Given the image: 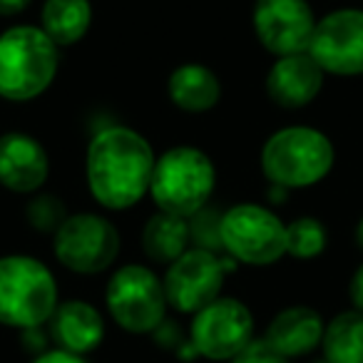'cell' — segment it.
I'll use <instances>...</instances> for the list:
<instances>
[{
  "instance_id": "6da1fadb",
  "label": "cell",
  "mask_w": 363,
  "mask_h": 363,
  "mask_svg": "<svg viewBox=\"0 0 363 363\" xmlns=\"http://www.w3.org/2000/svg\"><path fill=\"white\" fill-rule=\"evenodd\" d=\"M155 150L145 135L127 125H107L87 145V189L100 207L125 212L150 194Z\"/></svg>"
},
{
  "instance_id": "7a4b0ae2",
  "label": "cell",
  "mask_w": 363,
  "mask_h": 363,
  "mask_svg": "<svg viewBox=\"0 0 363 363\" xmlns=\"http://www.w3.org/2000/svg\"><path fill=\"white\" fill-rule=\"evenodd\" d=\"M60 48L40 26H13L0 33V97L30 102L52 85Z\"/></svg>"
},
{
  "instance_id": "3957f363",
  "label": "cell",
  "mask_w": 363,
  "mask_h": 363,
  "mask_svg": "<svg viewBox=\"0 0 363 363\" xmlns=\"http://www.w3.org/2000/svg\"><path fill=\"white\" fill-rule=\"evenodd\" d=\"M262 172L269 184L284 189H308L333 169V142L313 127L294 125L277 130L262 147Z\"/></svg>"
},
{
  "instance_id": "277c9868",
  "label": "cell",
  "mask_w": 363,
  "mask_h": 363,
  "mask_svg": "<svg viewBox=\"0 0 363 363\" xmlns=\"http://www.w3.org/2000/svg\"><path fill=\"white\" fill-rule=\"evenodd\" d=\"M217 187V167L207 152L179 145L157 157L150 182V197L160 212L189 219L207 207Z\"/></svg>"
},
{
  "instance_id": "5b68a950",
  "label": "cell",
  "mask_w": 363,
  "mask_h": 363,
  "mask_svg": "<svg viewBox=\"0 0 363 363\" xmlns=\"http://www.w3.org/2000/svg\"><path fill=\"white\" fill-rule=\"evenodd\" d=\"M60 303L52 272L35 257H0V326H45Z\"/></svg>"
},
{
  "instance_id": "8992f818",
  "label": "cell",
  "mask_w": 363,
  "mask_h": 363,
  "mask_svg": "<svg viewBox=\"0 0 363 363\" xmlns=\"http://www.w3.org/2000/svg\"><path fill=\"white\" fill-rule=\"evenodd\" d=\"M110 318L127 333H152L167 316L162 279L145 264H125L110 277L105 289Z\"/></svg>"
},
{
  "instance_id": "52a82bcc",
  "label": "cell",
  "mask_w": 363,
  "mask_h": 363,
  "mask_svg": "<svg viewBox=\"0 0 363 363\" xmlns=\"http://www.w3.org/2000/svg\"><path fill=\"white\" fill-rule=\"evenodd\" d=\"M222 244L234 262L272 267L286 254V224L262 204H234L222 217Z\"/></svg>"
},
{
  "instance_id": "ba28073f",
  "label": "cell",
  "mask_w": 363,
  "mask_h": 363,
  "mask_svg": "<svg viewBox=\"0 0 363 363\" xmlns=\"http://www.w3.org/2000/svg\"><path fill=\"white\" fill-rule=\"evenodd\" d=\"M122 239L117 227L102 214L82 212L67 214V219L52 234V254L72 274L95 277L117 262Z\"/></svg>"
},
{
  "instance_id": "9c48e42d",
  "label": "cell",
  "mask_w": 363,
  "mask_h": 363,
  "mask_svg": "<svg viewBox=\"0 0 363 363\" xmlns=\"http://www.w3.org/2000/svg\"><path fill=\"white\" fill-rule=\"evenodd\" d=\"M237 267L239 262H234L229 254L189 247L167 267V274L162 279L167 303L174 311L194 316L199 308L222 296L224 279L237 272Z\"/></svg>"
},
{
  "instance_id": "30bf717a",
  "label": "cell",
  "mask_w": 363,
  "mask_h": 363,
  "mask_svg": "<svg viewBox=\"0 0 363 363\" xmlns=\"http://www.w3.org/2000/svg\"><path fill=\"white\" fill-rule=\"evenodd\" d=\"M189 341L209 361H232L254 341V316L239 298L219 296L199 308L189 323Z\"/></svg>"
},
{
  "instance_id": "8fae6325",
  "label": "cell",
  "mask_w": 363,
  "mask_h": 363,
  "mask_svg": "<svg viewBox=\"0 0 363 363\" xmlns=\"http://www.w3.org/2000/svg\"><path fill=\"white\" fill-rule=\"evenodd\" d=\"M306 52L326 75H363V11L338 8L316 21Z\"/></svg>"
},
{
  "instance_id": "7c38bea8",
  "label": "cell",
  "mask_w": 363,
  "mask_h": 363,
  "mask_svg": "<svg viewBox=\"0 0 363 363\" xmlns=\"http://www.w3.org/2000/svg\"><path fill=\"white\" fill-rule=\"evenodd\" d=\"M254 35L274 57L306 52L316 16L308 0H257L252 11Z\"/></svg>"
},
{
  "instance_id": "4fadbf2b",
  "label": "cell",
  "mask_w": 363,
  "mask_h": 363,
  "mask_svg": "<svg viewBox=\"0 0 363 363\" xmlns=\"http://www.w3.org/2000/svg\"><path fill=\"white\" fill-rule=\"evenodd\" d=\"M50 177V157L40 140L26 132L0 135V187L16 194H38Z\"/></svg>"
},
{
  "instance_id": "5bb4252c",
  "label": "cell",
  "mask_w": 363,
  "mask_h": 363,
  "mask_svg": "<svg viewBox=\"0 0 363 363\" xmlns=\"http://www.w3.org/2000/svg\"><path fill=\"white\" fill-rule=\"evenodd\" d=\"M326 72L308 52L277 57L267 72V95L277 107L301 110L311 105L323 90Z\"/></svg>"
},
{
  "instance_id": "9a60e30c",
  "label": "cell",
  "mask_w": 363,
  "mask_h": 363,
  "mask_svg": "<svg viewBox=\"0 0 363 363\" xmlns=\"http://www.w3.org/2000/svg\"><path fill=\"white\" fill-rule=\"evenodd\" d=\"M48 328V336L57 343V348L75 356L92 353L105 338V318L100 308L82 298H67L57 303Z\"/></svg>"
},
{
  "instance_id": "2e32d148",
  "label": "cell",
  "mask_w": 363,
  "mask_h": 363,
  "mask_svg": "<svg viewBox=\"0 0 363 363\" xmlns=\"http://www.w3.org/2000/svg\"><path fill=\"white\" fill-rule=\"evenodd\" d=\"M326 321L311 306H289L269 321L264 341L284 358H298L321 346Z\"/></svg>"
},
{
  "instance_id": "e0dca14e",
  "label": "cell",
  "mask_w": 363,
  "mask_h": 363,
  "mask_svg": "<svg viewBox=\"0 0 363 363\" xmlns=\"http://www.w3.org/2000/svg\"><path fill=\"white\" fill-rule=\"evenodd\" d=\"M167 95L177 110L202 115L219 105L222 82L212 67L202 65V62H184L172 70L169 80H167Z\"/></svg>"
},
{
  "instance_id": "ac0fdd59",
  "label": "cell",
  "mask_w": 363,
  "mask_h": 363,
  "mask_svg": "<svg viewBox=\"0 0 363 363\" xmlns=\"http://www.w3.org/2000/svg\"><path fill=\"white\" fill-rule=\"evenodd\" d=\"M140 244L150 262L169 267L174 259H179L182 254L192 247L187 219L157 209V214H152L145 222V227H142Z\"/></svg>"
},
{
  "instance_id": "d6986e66",
  "label": "cell",
  "mask_w": 363,
  "mask_h": 363,
  "mask_svg": "<svg viewBox=\"0 0 363 363\" xmlns=\"http://www.w3.org/2000/svg\"><path fill=\"white\" fill-rule=\"evenodd\" d=\"M92 26L90 0H45L40 28L57 48H70L87 35Z\"/></svg>"
},
{
  "instance_id": "ffe728a7",
  "label": "cell",
  "mask_w": 363,
  "mask_h": 363,
  "mask_svg": "<svg viewBox=\"0 0 363 363\" xmlns=\"http://www.w3.org/2000/svg\"><path fill=\"white\" fill-rule=\"evenodd\" d=\"M321 353L326 363H363V313L356 308L336 313L323 328Z\"/></svg>"
},
{
  "instance_id": "44dd1931",
  "label": "cell",
  "mask_w": 363,
  "mask_h": 363,
  "mask_svg": "<svg viewBox=\"0 0 363 363\" xmlns=\"http://www.w3.org/2000/svg\"><path fill=\"white\" fill-rule=\"evenodd\" d=\"M328 244V232L321 219L316 217H298L286 224V254L294 259H316L323 254Z\"/></svg>"
},
{
  "instance_id": "7402d4cb",
  "label": "cell",
  "mask_w": 363,
  "mask_h": 363,
  "mask_svg": "<svg viewBox=\"0 0 363 363\" xmlns=\"http://www.w3.org/2000/svg\"><path fill=\"white\" fill-rule=\"evenodd\" d=\"M222 217L224 212L212 204L202 207L197 214L187 219L189 224V242L192 247L197 249H207V252H224V244H222Z\"/></svg>"
},
{
  "instance_id": "603a6c76",
  "label": "cell",
  "mask_w": 363,
  "mask_h": 363,
  "mask_svg": "<svg viewBox=\"0 0 363 363\" xmlns=\"http://www.w3.org/2000/svg\"><path fill=\"white\" fill-rule=\"evenodd\" d=\"M26 219L35 232L55 234L67 219V207L60 197L48 192H38L26 204Z\"/></svg>"
},
{
  "instance_id": "cb8c5ba5",
  "label": "cell",
  "mask_w": 363,
  "mask_h": 363,
  "mask_svg": "<svg viewBox=\"0 0 363 363\" xmlns=\"http://www.w3.org/2000/svg\"><path fill=\"white\" fill-rule=\"evenodd\" d=\"M232 363H289V358L274 351L264 338H254L242 353H237L232 358Z\"/></svg>"
},
{
  "instance_id": "d4e9b609",
  "label": "cell",
  "mask_w": 363,
  "mask_h": 363,
  "mask_svg": "<svg viewBox=\"0 0 363 363\" xmlns=\"http://www.w3.org/2000/svg\"><path fill=\"white\" fill-rule=\"evenodd\" d=\"M152 341H155V346L164 348V351H177L179 348V343L184 341V331L179 328V323L174 321V318H162L160 326L155 328V331L150 333Z\"/></svg>"
},
{
  "instance_id": "484cf974",
  "label": "cell",
  "mask_w": 363,
  "mask_h": 363,
  "mask_svg": "<svg viewBox=\"0 0 363 363\" xmlns=\"http://www.w3.org/2000/svg\"><path fill=\"white\" fill-rule=\"evenodd\" d=\"M48 333L43 331V326H33V328H23L21 331V343L26 351L35 353V356H40V353H45L48 348Z\"/></svg>"
},
{
  "instance_id": "4316f807",
  "label": "cell",
  "mask_w": 363,
  "mask_h": 363,
  "mask_svg": "<svg viewBox=\"0 0 363 363\" xmlns=\"http://www.w3.org/2000/svg\"><path fill=\"white\" fill-rule=\"evenodd\" d=\"M348 298H351V306L363 313V264L353 272L351 284H348Z\"/></svg>"
},
{
  "instance_id": "83f0119b",
  "label": "cell",
  "mask_w": 363,
  "mask_h": 363,
  "mask_svg": "<svg viewBox=\"0 0 363 363\" xmlns=\"http://www.w3.org/2000/svg\"><path fill=\"white\" fill-rule=\"evenodd\" d=\"M33 363H85V361H82V356H75V353L52 348V351H45V353H40V356H35Z\"/></svg>"
},
{
  "instance_id": "f1b7e54d",
  "label": "cell",
  "mask_w": 363,
  "mask_h": 363,
  "mask_svg": "<svg viewBox=\"0 0 363 363\" xmlns=\"http://www.w3.org/2000/svg\"><path fill=\"white\" fill-rule=\"evenodd\" d=\"M33 0H0V16L3 18H13L18 13H23Z\"/></svg>"
},
{
  "instance_id": "f546056e",
  "label": "cell",
  "mask_w": 363,
  "mask_h": 363,
  "mask_svg": "<svg viewBox=\"0 0 363 363\" xmlns=\"http://www.w3.org/2000/svg\"><path fill=\"white\" fill-rule=\"evenodd\" d=\"M353 239H356V247L363 252V217L358 219V224H356V232H353Z\"/></svg>"
}]
</instances>
